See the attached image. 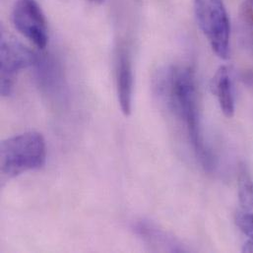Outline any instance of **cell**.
<instances>
[{
  "instance_id": "6",
  "label": "cell",
  "mask_w": 253,
  "mask_h": 253,
  "mask_svg": "<svg viewBox=\"0 0 253 253\" xmlns=\"http://www.w3.org/2000/svg\"><path fill=\"white\" fill-rule=\"evenodd\" d=\"M117 87L122 112L128 117L132 112L133 71L129 54L126 50H122L118 57Z\"/></svg>"
},
{
  "instance_id": "3",
  "label": "cell",
  "mask_w": 253,
  "mask_h": 253,
  "mask_svg": "<svg viewBox=\"0 0 253 253\" xmlns=\"http://www.w3.org/2000/svg\"><path fill=\"white\" fill-rule=\"evenodd\" d=\"M198 26L218 57L228 59L231 53V23L223 0H194Z\"/></svg>"
},
{
  "instance_id": "2",
  "label": "cell",
  "mask_w": 253,
  "mask_h": 253,
  "mask_svg": "<svg viewBox=\"0 0 253 253\" xmlns=\"http://www.w3.org/2000/svg\"><path fill=\"white\" fill-rule=\"evenodd\" d=\"M46 162V145L39 132H25L1 142L0 166L3 177L14 178L39 170Z\"/></svg>"
},
{
  "instance_id": "9",
  "label": "cell",
  "mask_w": 253,
  "mask_h": 253,
  "mask_svg": "<svg viewBox=\"0 0 253 253\" xmlns=\"http://www.w3.org/2000/svg\"><path fill=\"white\" fill-rule=\"evenodd\" d=\"M240 202L245 209H253V179L246 169L240 171L238 181Z\"/></svg>"
},
{
  "instance_id": "11",
  "label": "cell",
  "mask_w": 253,
  "mask_h": 253,
  "mask_svg": "<svg viewBox=\"0 0 253 253\" xmlns=\"http://www.w3.org/2000/svg\"><path fill=\"white\" fill-rule=\"evenodd\" d=\"M244 252L246 253H253V241H250L249 243H247V245H245L244 247Z\"/></svg>"
},
{
  "instance_id": "4",
  "label": "cell",
  "mask_w": 253,
  "mask_h": 253,
  "mask_svg": "<svg viewBox=\"0 0 253 253\" xmlns=\"http://www.w3.org/2000/svg\"><path fill=\"white\" fill-rule=\"evenodd\" d=\"M38 56L15 39L2 33L0 49L1 94L9 96L14 88L19 72L34 66Z\"/></svg>"
},
{
  "instance_id": "8",
  "label": "cell",
  "mask_w": 253,
  "mask_h": 253,
  "mask_svg": "<svg viewBox=\"0 0 253 253\" xmlns=\"http://www.w3.org/2000/svg\"><path fill=\"white\" fill-rule=\"evenodd\" d=\"M34 66L37 68L41 86L47 92H57L61 83V75L55 62L47 57H38Z\"/></svg>"
},
{
  "instance_id": "7",
  "label": "cell",
  "mask_w": 253,
  "mask_h": 253,
  "mask_svg": "<svg viewBox=\"0 0 253 253\" xmlns=\"http://www.w3.org/2000/svg\"><path fill=\"white\" fill-rule=\"evenodd\" d=\"M211 87L224 116L232 118L236 111V100L232 74L227 66H221L217 70Z\"/></svg>"
},
{
  "instance_id": "12",
  "label": "cell",
  "mask_w": 253,
  "mask_h": 253,
  "mask_svg": "<svg viewBox=\"0 0 253 253\" xmlns=\"http://www.w3.org/2000/svg\"><path fill=\"white\" fill-rule=\"evenodd\" d=\"M249 5L251 8V12H252V16H253V0H249Z\"/></svg>"
},
{
  "instance_id": "10",
  "label": "cell",
  "mask_w": 253,
  "mask_h": 253,
  "mask_svg": "<svg viewBox=\"0 0 253 253\" xmlns=\"http://www.w3.org/2000/svg\"><path fill=\"white\" fill-rule=\"evenodd\" d=\"M236 224L245 235L253 241V214L239 212L236 215Z\"/></svg>"
},
{
  "instance_id": "5",
  "label": "cell",
  "mask_w": 253,
  "mask_h": 253,
  "mask_svg": "<svg viewBox=\"0 0 253 253\" xmlns=\"http://www.w3.org/2000/svg\"><path fill=\"white\" fill-rule=\"evenodd\" d=\"M16 30L38 48L44 49L48 42L45 17L36 0H18L12 11Z\"/></svg>"
},
{
  "instance_id": "13",
  "label": "cell",
  "mask_w": 253,
  "mask_h": 253,
  "mask_svg": "<svg viewBox=\"0 0 253 253\" xmlns=\"http://www.w3.org/2000/svg\"><path fill=\"white\" fill-rule=\"evenodd\" d=\"M90 1H92V2H94V3H98V4H100V3H103L105 0H90Z\"/></svg>"
},
{
  "instance_id": "1",
  "label": "cell",
  "mask_w": 253,
  "mask_h": 253,
  "mask_svg": "<svg viewBox=\"0 0 253 253\" xmlns=\"http://www.w3.org/2000/svg\"><path fill=\"white\" fill-rule=\"evenodd\" d=\"M163 83L169 105L184 125L197 159L205 169L211 170L214 159L202 135L198 97L193 72L188 67H175L169 71Z\"/></svg>"
}]
</instances>
